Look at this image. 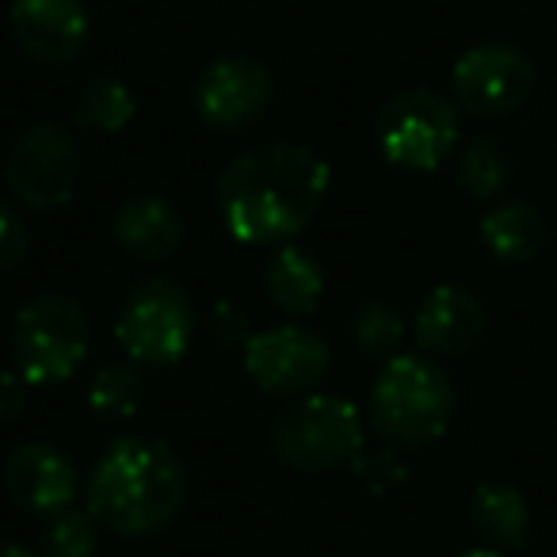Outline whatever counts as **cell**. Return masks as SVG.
<instances>
[{
	"instance_id": "obj_27",
	"label": "cell",
	"mask_w": 557,
	"mask_h": 557,
	"mask_svg": "<svg viewBox=\"0 0 557 557\" xmlns=\"http://www.w3.org/2000/svg\"><path fill=\"white\" fill-rule=\"evenodd\" d=\"M27 382L20 379V371H4L0 374V420H12L27 409Z\"/></svg>"
},
{
	"instance_id": "obj_18",
	"label": "cell",
	"mask_w": 557,
	"mask_h": 557,
	"mask_svg": "<svg viewBox=\"0 0 557 557\" xmlns=\"http://www.w3.org/2000/svg\"><path fill=\"white\" fill-rule=\"evenodd\" d=\"M481 240L504 263H531L546 248V222L531 202H500L481 218Z\"/></svg>"
},
{
	"instance_id": "obj_11",
	"label": "cell",
	"mask_w": 557,
	"mask_h": 557,
	"mask_svg": "<svg viewBox=\"0 0 557 557\" xmlns=\"http://www.w3.org/2000/svg\"><path fill=\"white\" fill-rule=\"evenodd\" d=\"M275 100V81L268 65L248 54H225L199 73L191 88L195 115L210 131H245L260 123Z\"/></svg>"
},
{
	"instance_id": "obj_3",
	"label": "cell",
	"mask_w": 557,
	"mask_h": 557,
	"mask_svg": "<svg viewBox=\"0 0 557 557\" xmlns=\"http://www.w3.org/2000/svg\"><path fill=\"white\" fill-rule=\"evenodd\" d=\"M455 382L428 356H394L371 386V428L397 450L443 440L455 417Z\"/></svg>"
},
{
	"instance_id": "obj_8",
	"label": "cell",
	"mask_w": 557,
	"mask_h": 557,
	"mask_svg": "<svg viewBox=\"0 0 557 557\" xmlns=\"http://www.w3.org/2000/svg\"><path fill=\"white\" fill-rule=\"evenodd\" d=\"M4 184L32 210H58L81 187V149L62 126L35 123L4 157Z\"/></svg>"
},
{
	"instance_id": "obj_22",
	"label": "cell",
	"mask_w": 557,
	"mask_h": 557,
	"mask_svg": "<svg viewBox=\"0 0 557 557\" xmlns=\"http://www.w3.org/2000/svg\"><path fill=\"white\" fill-rule=\"evenodd\" d=\"M96 542H100V523L92 519V511L62 508L42 523L39 557H92Z\"/></svg>"
},
{
	"instance_id": "obj_15",
	"label": "cell",
	"mask_w": 557,
	"mask_h": 557,
	"mask_svg": "<svg viewBox=\"0 0 557 557\" xmlns=\"http://www.w3.org/2000/svg\"><path fill=\"white\" fill-rule=\"evenodd\" d=\"M111 233L119 248L138 260H169L184 240V218L161 195H134L115 210Z\"/></svg>"
},
{
	"instance_id": "obj_16",
	"label": "cell",
	"mask_w": 557,
	"mask_h": 557,
	"mask_svg": "<svg viewBox=\"0 0 557 557\" xmlns=\"http://www.w3.org/2000/svg\"><path fill=\"white\" fill-rule=\"evenodd\" d=\"M263 295L287 318L313 313L325 298V268L298 245H278L263 268Z\"/></svg>"
},
{
	"instance_id": "obj_7",
	"label": "cell",
	"mask_w": 557,
	"mask_h": 557,
	"mask_svg": "<svg viewBox=\"0 0 557 557\" xmlns=\"http://www.w3.org/2000/svg\"><path fill=\"white\" fill-rule=\"evenodd\" d=\"M115 341L138 367H176L195 341V306L172 278H146L126 295L115 321Z\"/></svg>"
},
{
	"instance_id": "obj_24",
	"label": "cell",
	"mask_w": 557,
	"mask_h": 557,
	"mask_svg": "<svg viewBox=\"0 0 557 557\" xmlns=\"http://www.w3.org/2000/svg\"><path fill=\"white\" fill-rule=\"evenodd\" d=\"M356 473V481L374 496L394 493L397 485L405 481V462L397 458V447H382V450H359L356 462L348 466Z\"/></svg>"
},
{
	"instance_id": "obj_6",
	"label": "cell",
	"mask_w": 557,
	"mask_h": 557,
	"mask_svg": "<svg viewBox=\"0 0 557 557\" xmlns=\"http://www.w3.org/2000/svg\"><path fill=\"white\" fill-rule=\"evenodd\" d=\"M462 119L447 96L432 88H405L374 115V146L394 169L432 172L455 153Z\"/></svg>"
},
{
	"instance_id": "obj_4",
	"label": "cell",
	"mask_w": 557,
	"mask_h": 557,
	"mask_svg": "<svg viewBox=\"0 0 557 557\" xmlns=\"http://www.w3.org/2000/svg\"><path fill=\"white\" fill-rule=\"evenodd\" d=\"M363 450V417L341 394L290 397L271 420V455L287 470L329 473Z\"/></svg>"
},
{
	"instance_id": "obj_10",
	"label": "cell",
	"mask_w": 557,
	"mask_h": 557,
	"mask_svg": "<svg viewBox=\"0 0 557 557\" xmlns=\"http://www.w3.org/2000/svg\"><path fill=\"white\" fill-rule=\"evenodd\" d=\"M534 88V65L508 42L470 47L450 70V92L458 108L478 119H504L527 103Z\"/></svg>"
},
{
	"instance_id": "obj_20",
	"label": "cell",
	"mask_w": 557,
	"mask_h": 557,
	"mask_svg": "<svg viewBox=\"0 0 557 557\" xmlns=\"http://www.w3.org/2000/svg\"><path fill=\"white\" fill-rule=\"evenodd\" d=\"M134 115H138V100H134L131 85H123V81H115V77L88 81L85 92H81V100H77V108H73L77 126L96 131V134L126 131V126L134 123Z\"/></svg>"
},
{
	"instance_id": "obj_25",
	"label": "cell",
	"mask_w": 557,
	"mask_h": 557,
	"mask_svg": "<svg viewBox=\"0 0 557 557\" xmlns=\"http://www.w3.org/2000/svg\"><path fill=\"white\" fill-rule=\"evenodd\" d=\"M27 252H32V230L20 218V210L0 202V271L20 268L27 260Z\"/></svg>"
},
{
	"instance_id": "obj_19",
	"label": "cell",
	"mask_w": 557,
	"mask_h": 557,
	"mask_svg": "<svg viewBox=\"0 0 557 557\" xmlns=\"http://www.w3.org/2000/svg\"><path fill=\"white\" fill-rule=\"evenodd\" d=\"M146 397V374L138 363H108L103 371H96V379L88 382V412L100 424H123L141 409Z\"/></svg>"
},
{
	"instance_id": "obj_17",
	"label": "cell",
	"mask_w": 557,
	"mask_h": 557,
	"mask_svg": "<svg viewBox=\"0 0 557 557\" xmlns=\"http://www.w3.org/2000/svg\"><path fill=\"white\" fill-rule=\"evenodd\" d=\"M470 519L473 531L493 549H523L531 534V504L508 481H485L470 496Z\"/></svg>"
},
{
	"instance_id": "obj_2",
	"label": "cell",
	"mask_w": 557,
	"mask_h": 557,
	"mask_svg": "<svg viewBox=\"0 0 557 557\" xmlns=\"http://www.w3.org/2000/svg\"><path fill=\"white\" fill-rule=\"evenodd\" d=\"M85 496L103 531L141 539L176 523L187 504V470L169 443L126 435L92 466Z\"/></svg>"
},
{
	"instance_id": "obj_12",
	"label": "cell",
	"mask_w": 557,
	"mask_h": 557,
	"mask_svg": "<svg viewBox=\"0 0 557 557\" xmlns=\"http://www.w3.org/2000/svg\"><path fill=\"white\" fill-rule=\"evenodd\" d=\"M9 32L39 65H65L85 50L92 20L81 0H12Z\"/></svg>"
},
{
	"instance_id": "obj_26",
	"label": "cell",
	"mask_w": 557,
	"mask_h": 557,
	"mask_svg": "<svg viewBox=\"0 0 557 557\" xmlns=\"http://www.w3.org/2000/svg\"><path fill=\"white\" fill-rule=\"evenodd\" d=\"M210 333H214V341L240 344V348H245V341L252 336V333H248V325H245V318H240V313L233 310L230 302H218L214 306V313H210Z\"/></svg>"
},
{
	"instance_id": "obj_28",
	"label": "cell",
	"mask_w": 557,
	"mask_h": 557,
	"mask_svg": "<svg viewBox=\"0 0 557 557\" xmlns=\"http://www.w3.org/2000/svg\"><path fill=\"white\" fill-rule=\"evenodd\" d=\"M458 557H508L504 549H493V546H481V549H466V554H458Z\"/></svg>"
},
{
	"instance_id": "obj_1",
	"label": "cell",
	"mask_w": 557,
	"mask_h": 557,
	"mask_svg": "<svg viewBox=\"0 0 557 557\" xmlns=\"http://www.w3.org/2000/svg\"><path fill=\"white\" fill-rule=\"evenodd\" d=\"M333 184L325 157L298 141H271L233 157L218 176V214L233 240L252 248L290 245L313 222Z\"/></svg>"
},
{
	"instance_id": "obj_23",
	"label": "cell",
	"mask_w": 557,
	"mask_h": 557,
	"mask_svg": "<svg viewBox=\"0 0 557 557\" xmlns=\"http://www.w3.org/2000/svg\"><path fill=\"white\" fill-rule=\"evenodd\" d=\"M405 333H409V325H405L401 313L386 302H363L356 310V318H351V341L371 359L401 356Z\"/></svg>"
},
{
	"instance_id": "obj_21",
	"label": "cell",
	"mask_w": 557,
	"mask_h": 557,
	"mask_svg": "<svg viewBox=\"0 0 557 557\" xmlns=\"http://www.w3.org/2000/svg\"><path fill=\"white\" fill-rule=\"evenodd\" d=\"M511 180V161L496 141L478 138L462 149L458 157V187L473 199H493L508 187Z\"/></svg>"
},
{
	"instance_id": "obj_29",
	"label": "cell",
	"mask_w": 557,
	"mask_h": 557,
	"mask_svg": "<svg viewBox=\"0 0 557 557\" xmlns=\"http://www.w3.org/2000/svg\"><path fill=\"white\" fill-rule=\"evenodd\" d=\"M0 557H39V554H27L24 546H0Z\"/></svg>"
},
{
	"instance_id": "obj_5",
	"label": "cell",
	"mask_w": 557,
	"mask_h": 557,
	"mask_svg": "<svg viewBox=\"0 0 557 557\" xmlns=\"http://www.w3.org/2000/svg\"><path fill=\"white\" fill-rule=\"evenodd\" d=\"M92 325L65 295H39L12 321V371L27 386H54L81 371L88 359Z\"/></svg>"
},
{
	"instance_id": "obj_9",
	"label": "cell",
	"mask_w": 557,
	"mask_h": 557,
	"mask_svg": "<svg viewBox=\"0 0 557 557\" xmlns=\"http://www.w3.org/2000/svg\"><path fill=\"white\" fill-rule=\"evenodd\" d=\"M245 374L252 386L268 397H302L325 379L333 351H329L325 336L313 333L306 325H275L252 333L245 341Z\"/></svg>"
},
{
	"instance_id": "obj_14",
	"label": "cell",
	"mask_w": 557,
	"mask_h": 557,
	"mask_svg": "<svg viewBox=\"0 0 557 557\" xmlns=\"http://www.w3.org/2000/svg\"><path fill=\"white\" fill-rule=\"evenodd\" d=\"M485 329L488 318L481 298L466 287H450V283L428 290L424 302L412 313V336L428 356H462V351L478 348Z\"/></svg>"
},
{
	"instance_id": "obj_13",
	"label": "cell",
	"mask_w": 557,
	"mask_h": 557,
	"mask_svg": "<svg viewBox=\"0 0 557 557\" xmlns=\"http://www.w3.org/2000/svg\"><path fill=\"white\" fill-rule=\"evenodd\" d=\"M4 488L24 511L54 516L62 508H73L81 493V473L54 443L27 440L4 458Z\"/></svg>"
}]
</instances>
